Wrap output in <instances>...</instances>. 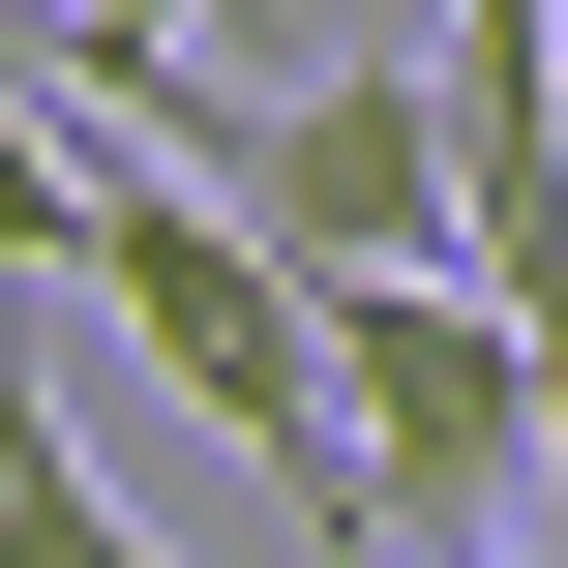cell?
<instances>
[{
    "label": "cell",
    "mask_w": 568,
    "mask_h": 568,
    "mask_svg": "<svg viewBox=\"0 0 568 568\" xmlns=\"http://www.w3.org/2000/svg\"><path fill=\"white\" fill-rule=\"evenodd\" d=\"M90 120H120V150H180V180H210V210L300 270V300H329V270H419V240H449V90H419V30H359V60H300V90L120 60ZM449 270H479V240H449Z\"/></svg>",
    "instance_id": "2"
},
{
    "label": "cell",
    "mask_w": 568,
    "mask_h": 568,
    "mask_svg": "<svg viewBox=\"0 0 568 568\" xmlns=\"http://www.w3.org/2000/svg\"><path fill=\"white\" fill-rule=\"evenodd\" d=\"M0 90H90V30H60V0H0Z\"/></svg>",
    "instance_id": "6"
},
{
    "label": "cell",
    "mask_w": 568,
    "mask_h": 568,
    "mask_svg": "<svg viewBox=\"0 0 568 568\" xmlns=\"http://www.w3.org/2000/svg\"><path fill=\"white\" fill-rule=\"evenodd\" d=\"M0 568H120V479L60 449V389L0 359Z\"/></svg>",
    "instance_id": "4"
},
{
    "label": "cell",
    "mask_w": 568,
    "mask_h": 568,
    "mask_svg": "<svg viewBox=\"0 0 568 568\" xmlns=\"http://www.w3.org/2000/svg\"><path fill=\"white\" fill-rule=\"evenodd\" d=\"M329 449H359V568L389 539H539V329L509 270H329Z\"/></svg>",
    "instance_id": "3"
},
{
    "label": "cell",
    "mask_w": 568,
    "mask_h": 568,
    "mask_svg": "<svg viewBox=\"0 0 568 568\" xmlns=\"http://www.w3.org/2000/svg\"><path fill=\"white\" fill-rule=\"evenodd\" d=\"M90 240V90H0V300Z\"/></svg>",
    "instance_id": "5"
},
{
    "label": "cell",
    "mask_w": 568,
    "mask_h": 568,
    "mask_svg": "<svg viewBox=\"0 0 568 568\" xmlns=\"http://www.w3.org/2000/svg\"><path fill=\"white\" fill-rule=\"evenodd\" d=\"M60 270H90L120 329H150V389H210V419H240L270 539H329V568H359V449H329V300H300V270H270V240H240V210H210L180 150H120V120H90V240H60Z\"/></svg>",
    "instance_id": "1"
}]
</instances>
